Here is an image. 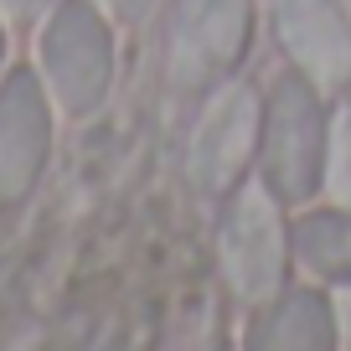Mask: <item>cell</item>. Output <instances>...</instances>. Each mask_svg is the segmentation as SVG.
Returning <instances> with one entry per match:
<instances>
[{
    "instance_id": "6da1fadb",
    "label": "cell",
    "mask_w": 351,
    "mask_h": 351,
    "mask_svg": "<svg viewBox=\"0 0 351 351\" xmlns=\"http://www.w3.org/2000/svg\"><path fill=\"white\" fill-rule=\"evenodd\" d=\"M217 253H222V274H228L232 295H243V300H274L279 295L289 243H285L279 197L269 181H248L228 202V217H222V232H217Z\"/></svg>"
},
{
    "instance_id": "7a4b0ae2",
    "label": "cell",
    "mask_w": 351,
    "mask_h": 351,
    "mask_svg": "<svg viewBox=\"0 0 351 351\" xmlns=\"http://www.w3.org/2000/svg\"><path fill=\"white\" fill-rule=\"evenodd\" d=\"M263 104L248 83H228L222 77L217 93L202 109V124L191 134V181L202 191H228L243 171H248L253 150L263 134Z\"/></svg>"
},
{
    "instance_id": "3957f363",
    "label": "cell",
    "mask_w": 351,
    "mask_h": 351,
    "mask_svg": "<svg viewBox=\"0 0 351 351\" xmlns=\"http://www.w3.org/2000/svg\"><path fill=\"white\" fill-rule=\"evenodd\" d=\"M248 42V0H191L176 16L171 36V83L202 88L222 83Z\"/></svg>"
},
{
    "instance_id": "277c9868",
    "label": "cell",
    "mask_w": 351,
    "mask_h": 351,
    "mask_svg": "<svg viewBox=\"0 0 351 351\" xmlns=\"http://www.w3.org/2000/svg\"><path fill=\"white\" fill-rule=\"evenodd\" d=\"M263 160H269V186L289 202L310 197L315 176L326 171V130L315 99L300 83H285L274 93V109L263 124Z\"/></svg>"
},
{
    "instance_id": "5b68a950",
    "label": "cell",
    "mask_w": 351,
    "mask_h": 351,
    "mask_svg": "<svg viewBox=\"0 0 351 351\" xmlns=\"http://www.w3.org/2000/svg\"><path fill=\"white\" fill-rule=\"evenodd\" d=\"M279 36L295 67L315 88L336 93L351 83V26L330 0H285L279 5Z\"/></svg>"
},
{
    "instance_id": "8992f818",
    "label": "cell",
    "mask_w": 351,
    "mask_h": 351,
    "mask_svg": "<svg viewBox=\"0 0 351 351\" xmlns=\"http://www.w3.org/2000/svg\"><path fill=\"white\" fill-rule=\"evenodd\" d=\"M42 52H47L52 83L67 109H88L93 99H104V88H109V42H104V26H93V16L83 5H67L57 16Z\"/></svg>"
},
{
    "instance_id": "52a82bcc",
    "label": "cell",
    "mask_w": 351,
    "mask_h": 351,
    "mask_svg": "<svg viewBox=\"0 0 351 351\" xmlns=\"http://www.w3.org/2000/svg\"><path fill=\"white\" fill-rule=\"evenodd\" d=\"M42 160V104L26 73L0 93V197H21Z\"/></svg>"
},
{
    "instance_id": "ba28073f",
    "label": "cell",
    "mask_w": 351,
    "mask_h": 351,
    "mask_svg": "<svg viewBox=\"0 0 351 351\" xmlns=\"http://www.w3.org/2000/svg\"><path fill=\"white\" fill-rule=\"evenodd\" d=\"M269 326H285V330H263L258 341H269V346H330V336H336V320H330V310L320 305L315 295H295L285 300V305L269 315Z\"/></svg>"
},
{
    "instance_id": "9c48e42d",
    "label": "cell",
    "mask_w": 351,
    "mask_h": 351,
    "mask_svg": "<svg viewBox=\"0 0 351 351\" xmlns=\"http://www.w3.org/2000/svg\"><path fill=\"white\" fill-rule=\"evenodd\" d=\"M326 197L341 212H351V104H341L326 130Z\"/></svg>"
},
{
    "instance_id": "30bf717a",
    "label": "cell",
    "mask_w": 351,
    "mask_h": 351,
    "mask_svg": "<svg viewBox=\"0 0 351 351\" xmlns=\"http://www.w3.org/2000/svg\"><path fill=\"white\" fill-rule=\"evenodd\" d=\"M336 330H341V341L351 346V289L336 295Z\"/></svg>"
},
{
    "instance_id": "8fae6325",
    "label": "cell",
    "mask_w": 351,
    "mask_h": 351,
    "mask_svg": "<svg viewBox=\"0 0 351 351\" xmlns=\"http://www.w3.org/2000/svg\"><path fill=\"white\" fill-rule=\"evenodd\" d=\"M109 5H114V11H119V16H140L145 5H150V0H109Z\"/></svg>"
},
{
    "instance_id": "7c38bea8",
    "label": "cell",
    "mask_w": 351,
    "mask_h": 351,
    "mask_svg": "<svg viewBox=\"0 0 351 351\" xmlns=\"http://www.w3.org/2000/svg\"><path fill=\"white\" fill-rule=\"evenodd\" d=\"M5 5H11L16 16H26V11H36V5H47V0H5Z\"/></svg>"
}]
</instances>
